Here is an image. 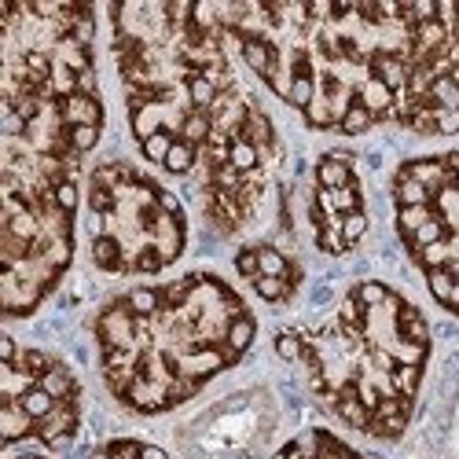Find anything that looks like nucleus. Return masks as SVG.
I'll return each instance as SVG.
<instances>
[{"label":"nucleus","mask_w":459,"mask_h":459,"mask_svg":"<svg viewBox=\"0 0 459 459\" xmlns=\"http://www.w3.org/2000/svg\"><path fill=\"white\" fill-rule=\"evenodd\" d=\"M103 133L92 4H0V301L37 313L74 261L78 184Z\"/></svg>","instance_id":"1"},{"label":"nucleus","mask_w":459,"mask_h":459,"mask_svg":"<svg viewBox=\"0 0 459 459\" xmlns=\"http://www.w3.org/2000/svg\"><path fill=\"white\" fill-rule=\"evenodd\" d=\"M228 45L316 133H459L448 4H213Z\"/></svg>","instance_id":"2"},{"label":"nucleus","mask_w":459,"mask_h":459,"mask_svg":"<svg viewBox=\"0 0 459 459\" xmlns=\"http://www.w3.org/2000/svg\"><path fill=\"white\" fill-rule=\"evenodd\" d=\"M107 19L140 155L169 177L199 173L206 221L243 232L269 195L280 136L239 82L213 4L140 0L110 4Z\"/></svg>","instance_id":"3"},{"label":"nucleus","mask_w":459,"mask_h":459,"mask_svg":"<svg viewBox=\"0 0 459 459\" xmlns=\"http://www.w3.org/2000/svg\"><path fill=\"white\" fill-rule=\"evenodd\" d=\"M254 334V309L213 273L133 287L92 320L100 375L136 415H166L199 397L250 353Z\"/></svg>","instance_id":"4"},{"label":"nucleus","mask_w":459,"mask_h":459,"mask_svg":"<svg viewBox=\"0 0 459 459\" xmlns=\"http://www.w3.org/2000/svg\"><path fill=\"white\" fill-rule=\"evenodd\" d=\"M430 324L401 290L364 280L320 324L283 327L276 350L305 371L316 401L375 441H397L430 364Z\"/></svg>","instance_id":"5"},{"label":"nucleus","mask_w":459,"mask_h":459,"mask_svg":"<svg viewBox=\"0 0 459 459\" xmlns=\"http://www.w3.org/2000/svg\"><path fill=\"white\" fill-rule=\"evenodd\" d=\"M89 254L100 273L151 276L187 247V213L173 191L147 169L110 159L89 173Z\"/></svg>","instance_id":"6"},{"label":"nucleus","mask_w":459,"mask_h":459,"mask_svg":"<svg viewBox=\"0 0 459 459\" xmlns=\"http://www.w3.org/2000/svg\"><path fill=\"white\" fill-rule=\"evenodd\" d=\"M390 191L408 257L434 301L459 316V147L401 162Z\"/></svg>","instance_id":"7"},{"label":"nucleus","mask_w":459,"mask_h":459,"mask_svg":"<svg viewBox=\"0 0 459 459\" xmlns=\"http://www.w3.org/2000/svg\"><path fill=\"white\" fill-rule=\"evenodd\" d=\"M85 394L66 360L19 346L4 334V382H0V437L4 448L33 441L45 448L66 445L82 430Z\"/></svg>","instance_id":"8"},{"label":"nucleus","mask_w":459,"mask_h":459,"mask_svg":"<svg viewBox=\"0 0 459 459\" xmlns=\"http://www.w3.org/2000/svg\"><path fill=\"white\" fill-rule=\"evenodd\" d=\"M313 239L324 254H350L368 232V203L360 169L350 151H324L313 169V199H309Z\"/></svg>","instance_id":"9"},{"label":"nucleus","mask_w":459,"mask_h":459,"mask_svg":"<svg viewBox=\"0 0 459 459\" xmlns=\"http://www.w3.org/2000/svg\"><path fill=\"white\" fill-rule=\"evenodd\" d=\"M236 273L269 305H283L301 290V261L276 243H243L236 254Z\"/></svg>","instance_id":"10"},{"label":"nucleus","mask_w":459,"mask_h":459,"mask_svg":"<svg viewBox=\"0 0 459 459\" xmlns=\"http://www.w3.org/2000/svg\"><path fill=\"white\" fill-rule=\"evenodd\" d=\"M273 459H364V455L327 430H305L290 437Z\"/></svg>","instance_id":"11"},{"label":"nucleus","mask_w":459,"mask_h":459,"mask_svg":"<svg viewBox=\"0 0 459 459\" xmlns=\"http://www.w3.org/2000/svg\"><path fill=\"white\" fill-rule=\"evenodd\" d=\"M92 459H169L159 445H147L136 437H118V441H107L96 448Z\"/></svg>","instance_id":"12"},{"label":"nucleus","mask_w":459,"mask_h":459,"mask_svg":"<svg viewBox=\"0 0 459 459\" xmlns=\"http://www.w3.org/2000/svg\"><path fill=\"white\" fill-rule=\"evenodd\" d=\"M448 19H452V33H455V41H459V4H448Z\"/></svg>","instance_id":"13"},{"label":"nucleus","mask_w":459,"mask_h":459,"mask_svg":"<svg viewBox=\"0 0 459 459\" xmlns=\"http://www.w3.org/2000/svg\"><path fill=\"white\" fill-rule=\"evenodd\" d=\"M15 459H45V455H15Z\"/></svg>","instance_id":"14"}]
</instances>
